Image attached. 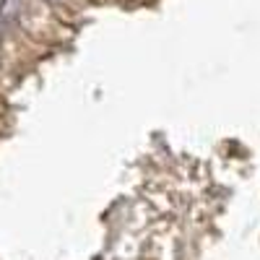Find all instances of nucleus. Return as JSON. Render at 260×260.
I'll return each mask as SVG.
<instances>
[]
</instances>
